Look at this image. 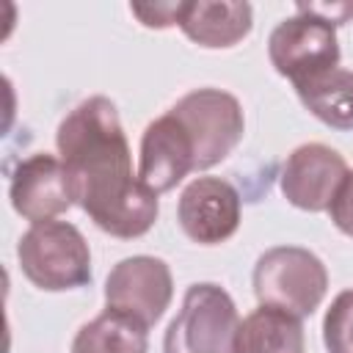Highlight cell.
I'll use <instances>...</instances> for the list:
<instances>
[{
  "instance_id": "obj_6",
  "label": "cell",
  "mask_w": 353,
  "mask_h": 353,
  "mask_svg": "<svg viewBox=\"0 0 353 353\" xmlns=\"http://www.w3.org/2000/svg\"><path fill=\"white\" fill-rule=\"evenodd\" d=\"M268 55L273 69L292 80V85L336 69L342 58L336 28L306 11H298L273 28L268 39Z\"/></svg>"
},
{
  "instance_id": "obj_15",
  "label": "cell",
  "mask_w": 353,
  "mask_h": 353,
  "mask_svg": "<svg viewBox=\"0 0 353 353\" xmlns=\"http://www.w3.org/2000/svg\"><path fill=\"white\" fill-rule=\"evenodd\" d=\"M301 105L334 130H353V72L328 69L317 77H309L295 85Z\"/></svg>"
},
{
  "instance_id": "obj_19",
  "label": "cell",
  "mask_w": 353,
  "mask_h": 353,
  "mask_svg": "<svg viewBox=\"0 0 353 353\" xmlns=\"http://www.w3.org/2000/svg\"><path fill=\"white\" fill-rule=\"evenodd\" d=\"M298 11H306V14H314L325 22H331L334 28L336 25H345L347 17H353V3H334V6H317V3H298Z\"/></svg>"
},
{
  "instance_id": "obj_14",
  "label": "cell",
  "mask_w": 353,
  "mask_h": 353,
  "mask_svg": "<svg viewBox=\"0 0 353 353\" xmlns=\"http://www.w3.org/2000/svg\"><path fill=\"white\" fill-rule=\"evenodd\" d=\"M72 353H149V325L108 306L91 323L80 325Z\"/></svg>"
},
{
  "instance_id": "obj_13",
  "label": "cell",
  "mask_w": 353,
  "mask_h": 353,
  "mask_svg": "<svg viewBox=\"0 0 353 353\" xmlns=\"http://www.w3.org/2000/svg\"><path fill=\"white\" fill-rule=\"evenodd\" d=\"M306 336L301 317L276 309L259 306L237 325L234 353H303Z\"/></svg>"
},
{
  "instance_id": "obj_16",
  "label": "cell",
  "mask_w": 353,
  "mask_h": 353,
  "mask_svg": "<svg viewBox=\"0 0 353 353\" xmlns=\"http://www.w3.org/2000/svg\"><path fill=\"white\" fill-rule=\"evenodd\" d=\"M323 342L328 353H353V290L331 301L323 317Z\"/></svg>"
},
{
  "instance_id": "obj_3",
  "label": "cell",
  "mask_w": 353,
  "mask_h": 353,
  "mask_svg": "<svg viewBox=\"0 0 353 353\" xmlns=\"http://www.w3.org/2000/svg\"><path fill=\"white\" fill-rule=\"evenodd\" d=\"M325 290L328 270L309 248L276 245L254 265V295L259 306H276L303 320L323 303Z\"/></svg>"
},
{
  "instance_id": "obj_4",
  "label": "cell",
  "mask_w": 353,
  "mask_h": 353,
  "mask_svg": "<svg viewBox=\"0 0 353 353\" xmlns=\"http://www.w3.org/2000/svg\"><path fill=\"white\" fill-rule=\"evenodd\" d=\"M237 325V306L223 287L190 284L163 336V353H234Z\"/></svg>"
},
{
  "instance_id": "obj_5",
  "label": "cell",
  "mask_w": 353,
  "mask_h": 353,
  "mask_svg": "<svg viewBox=\"0 0 353 353\" xmlns=\"http://www.w3.org/2000/svg\"><path fill=\"white\" fill-rule=\"evenodd\" d=\"M168 113L179 119L193 141L196 171H207L226 160L245 132V116L237 97L221 88H196Z\"/></svg>"
},
{
  "instance_id": "obj_8",
  "label": "cell",
  "mask_w": 353,
  "mask_h": 353,
  "mask_svg": "<svg viewBox=\"0 0 353 353\" xmlns=\"http://www.w3.org/2000/svg\"><path fill=\"white\" fill-rule=\"evenodd\" d=\"M8 199L11 207L30 223L55 221L77 201L63 160L47 152H36L17 163L11 171Z\"/></svg>"
},
{
  "instance_id": "obj_18",
  "label": "cell",
  "mask_w": 353,
  "mask_h": 353,
  "mask_svg": "<svg viewBox=\"0 0 353 353\" xmlns=\"http://www.w3.org/2000/svg\"><path fill=\"white\" fill-rule=\"evenodd\" d=\"M328 215L339 232L353 237V171H347L345 182L339 185V190L328 207Z\"/></svg>"
},
{
  "instance_id": "obj_11",
  "label": "cell",
  "mask_w": 353,
  "mask_h": 353,
  "mask_svg": "<svg viewBox=\"0 0 353 353\" xmlns=\"http://www.w3.org/2000/svg\"><path fill=\"white\" fill-rule=\"evenodd\" d=\"M190 171H196V152L188 130L171 113L154 119L141 138V182L160 196L176 188Z\"/></svg>"
},
{
  "instance_id": "obj_17",
  "label": "cell",
  "mask_w": 353,
  "mask_h": 353,
  "mask_svg": "<svg viewBox=\"0 0 353 353\" xmlns=\"http://www.w3.org/2000/svg\"><path fill=\"white\" fill-rule=\"evenodd\" d=\"M130 11L141 19V25L160 30V28H171L179 22L182 3H146V6L135 3V6H130Z\"/></svg>"
},
{
  "instance_id": "obj_12",
  "label": "cell",
  "mask_w": 353,
  "mask_h": 353,
  "mask_svg": "<svg viewBox=\"0 0 353 353\" xmlns=\"http://www.w3.org/2000/svg\"><path fill=\"white\" fill-rule=\"evenodd\" d=\"M176 25L199 47H210V50L234 47L251 33L254 8L237 0H221V3L185 0Z\"/></svg>"
},
{
  "instance_id": "obj_1",
  "label": "cell",
  "mask_w": 353,
  "mask_h": 353,
  "mask_svg": "<svg viewBox=\"0 0 353 353\" xmlns=\"http://www.w3.org/2000/svg\"><path fill=\"white\" fill-rule=\"evenodd\" d=\"M55 146L72 176L77 204L102 232L132 240L154 226L157 193L132 174L130 143L108 97L97 94L74 105L58 124Z\"/></svg>"
},
{
  "instance_id": "obj_9",
  "label": "cell",
  "mask_w": 353,
  "mask_h": 353,
  "mask_svg": "<svg viewBox=\"0 0 353 353\" xmlns=\"http://www.w3.org/2000/svg\"><path fill=\"white\" fill-rule=\"evenodd\" d=\"M243 201L232 182L221 176H196L176 201L182 232L199 245H218L240 226Z\"/></svg>"
},
{
  "instance_id": "obj_7",
  "label": "cell",
  "mask_w": 353,
  "mask_h": 353,
  "mask_svg": "<svg viewBox=\"0 0 353 353\" xmlns=\"http://www.w3.org/2000/svg\"><path fill=\"white\" fill-rule=\"evenodd\" d=\"M174 298V279L163 259L157 256H127L113 265L105 281V301L143 325H154Z\"/></svg>"
},
{
  "instance_id": "obj_10",
  "label": "cell",
  "mask_w": 353,
  "mask_h": 353,
  "mask_svg": "<svg viewBox=\"0 0 353 353\" xmlns=\"http://www.w3.org/2000/svg\"><path fill=\"white\" fill-rule=\"evenodd\" d=\"M345 176L347 163L336 149L325 143H303L287 154L279 185L292 207L323 212L331 207Z\"/></svg>"
},
{
  "instance_id": "obj_2",
  "label": "cell",
  "mask_w": 353,
  "mask_h": 353,
  "mask_svg": "<svg viewBox=\"0 0 353 353\" xmlns=\"http://www.w3.org/2000/svg\"><path fill=\"white\" fill-rule=\"evenodd\" d=\"M17 259L30 284L47 292L77 290L91 281V251L69 221L33 223L17 243Z\"/></svg>"
}]
</instances>
